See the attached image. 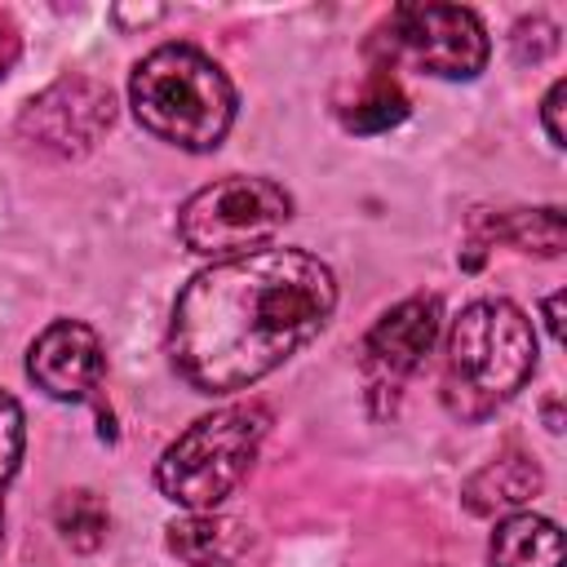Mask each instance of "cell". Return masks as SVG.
Here are the masks:
<instances>
[{
	"label": "cell",
	"instance_id": "cell-19",
	"mask_svg": "<svg viewBox=\"0 0 567 567\" xmlns=\"http://www.w3.org/2000/svg\"><path fill=\"white\" fill-rule=\"evenodd\" d=\"M111 18L124 27V22H137V27H146V22H159L164 18V9L159 4H151V9H124V4H115L111 9Z\"/></svg>",
	"mask_w": 567,
	"mask_h": 567
},
{
	"label": "cell",
	"instance_id": "cell-9",
	"mask_svg": "<svg viewBox=\"0 0 567 567\" xmlns=\"http://www.w3.org/2000/svg\"><path fill=\"white\" fill-rule=\"evenodd\" d=\"M27 377L62 403H84L106 377L102 337L80 319H53L27 350Z\"/></svg>",
	"mask_w": 567,
	"mask_h": 567
},
{
	"label": "cell",
	"instance_id": "cell-5",
	"mask_svg": "<svg viewBox=\"0 0 567 567\" xmlns=\"http://www.w3.org/2000/svg\"><path fill=\"white\" fill-rule=\"evenodd\" d=\"M292 217V195L270 177H221L199 186L177 213V239L195 257H239L266 248Z\"/></svg>",
	"mask_w": 567,
	"mask_h": 567
},
{
	"label": "cell",
	"instance_id": "cell-12",
	"mask_svg": "<svg viewBox=\"0 0 567 567\" xmlns=\"http://www.w3.org/2000/svg\"><path fill=\"white\" fill-rule=\"evenodd\" d=\"M487 558L492 567H563V532L554 518L532 509L505 514L492 532Z\"/></svg>",
	"mask_w": 567,
	"mask_h": 567
},
{
	"label": "cell",
	"instance_id": "cell-15",
	"mask_svg": "<svg viewBox=\"0 0 567 567\" xmlns=\"http://www.w3.org/2000/svg\"><path fill=\"white\" fill-rule=\"evenodd\" d=\"M53 523H58V532L71 549H97L106 540V505L89 487L62 492L58 505H53Z\"/></svg>",
	"mask_w": 567,
	"mask_h": 567
},
{
	"label": "cell",
	"instance_id": "cell-4",
	"mask_svg": "<svg viewBox=\"0 0 567 567\" xmlns=\"http://www.w3.org/2000/svg\"><path fill=\"white\" fill-rule=\"evenodd\" d=\"M270 430L261 403H230L186 425L155 461V487L182 509H217L252 470Z\"/></svg>",
	"mask_w": 567,
	"mask_h": 567
},
{
	"label": "cell",
	"instance_id": "cell-10",
	"mask_svg": "<svg viewBox=\"0 0 567 567\" xmlns=\"http://www.w3.org/2000/svg\"><path fill=\"white\" fill-rule=\"evenodd\" d=\"M168 554L182 558L186 567H230L248 549L244 523L217 514V509H186L182 518L168 523Z\"/></svg>",
	"mask_w": 567,
	"mask_h": 567
},
{
	"label": "cell",
	"instance_id": "cell-7",
	"mask_svg": "<svg viewBox=\"0 0 567 567\" xmlns=\"http://www.w3.org/2000/svg\"><path fill=\"white\" fill-rule=\"evenodd\" d=\"M115 120V97L106 84L89 80V75H66L58 84H49L44 93H35L22 115H18V137L31 151L71 159L93 151V142L111 128Z\"/></svg>",
	"mask_w": 567,
	"mask_h": 567
},
{
	"label": "cell",
	"instance_id": "cell-2",
	"mask_svg": "<svg viewBox=\"0 0 567 567\" xmlns=\"http://www.w3.org/2000/svg\"><path fill=\"white\" fill-rule=\"evenodd\" d=\"M536 372V332L505 297L470 301L447 328L443 403L456 421H483Z\"/></svg>",
	"mask_w": 567,
	"mask_h": 567
},
{
	"label": "cell",
	"instance_id": "cell-8",
	"mask_svg": "<svg viewBox=\"0 0 567 567\" xmlns=\"http://www.w3.org/2000/svg\"><path fill=\"white\" fill-rule=\"evenodd\" d=\"M443 328V306L439 297H408L399 306H390L372 332L363 337V377H368V394H394L403 390V381L421 368V359L434 350Z\"/></svg>",
	"mask_w": 567,
	"mask_h": 567
},
{
	"label": "cell",
	"instance_id": "cell-20",
	"mask_svg": "<svg viewBox=\"0 0 567 567\" xmlns=\"http://www.w3.org/2000/svg\"><path fill=\"white\" fill-rule=\"evenodd\" d=\"M558 315H563V292H554V297L545 301V323H549V337H554V341H563V319H558Z\"/></svg>",
	"mask_w": 567,
	"mask_h": 567
},
{
	"label": "cell",
	"instance_id": "cell-3",
	"mask_svg": "<svg viewBox=\"0 0 567 567\" xmlns=\"http://www.w3.org/2000/svg\"><path fill=\"white\" fill-rule=\"evenodd\" d=\"M128 106L151 137L182 151H213L230 133L235 89L208 53L159 44L128 75Z\"/></svg>",
	"mask_w": 567,
	"mask_h": 567
},
{
	"label": "cell",
	"instance_id": "cell-18",
	"mask_svg": "<svg viewBox=\"0 0 567 567\" xmlns=\"http://www.w3.org/2000/svg\"><path fill=\"white\" fill-rule=\"evenodd\" d=\"M18 58H22V35H18V22H13V13L9 9H0V80L18 66Z\"/></svg>",
	"mask_w": 567,
	"mask_h": 567
},
{
	"label": "cell",
	"instance_id": "cell-13",
	"mask_svg": "<svg viewBox=\"0 0 567 567\" xmlns=\"http://www.w3.org/2000/svg\"><path fill=\"white\" fill-rule=\"evenodd\" d=\"M496 239L514 244L518 252H540V257H558L563 252V208H518L496 217L492 226Z\"/></svg>",
	"mask_w": 567,
	"mask_h": 567
},
{
	"label": "cell",
	"instance_id": "cell-1",
	"mask_svg": "<svg viewBox=\"0 0 567 567\" xmlns=\"http://www.w3.org/2000/svg\"><path fill=\"white\" fill-rule=\"evenodd\" d=\"M337 310V275L306 248H252L199 270L173 301L168 359L199 394H235L310 346Z\"/></svg>",
	"mask_w": 567,
	"mask_h": 567
},
{
	"label": "cell",
	"instance_id": "cell-6",
	"mask_svg": "<svg viewBox=\"0 0 567 567\" xmlns=\"http://www.w3.org/2000/svg\"><path fill=\"white\" fill-rule=\"evenodd\" d=\"M377 49L390 53V62H408L439 80H474L487 66V31L478 13L461 4H399Z\"/></svg>",
	"mask_w": 567,
	"mask_h": 567
},
{
	"label": "cell",
	"instance_id": "cell-17",
	"mask_svg": "<svg viewBox=\"0 0 567 567\" xmlns=\"http://www.w3.org/2000/svg\"><path fill=\"white\" fill-rule=\"evenodd\" d=\"M563 102H567V80H554L549 84V93H545V102H540V124H545V137H549V146H567V133H563Z\"/></svg>",
	"mask_w": 567,
	"mask_h": 567
},
{
	"label": "cell",
	"instance_id": "cell-16",
	"mask_svg": "<svg viewBox=\"0 0 567 567\" xmlns=\"http://www.w3.org/2000/svg\"><path fill=\"white\" fill-rule=\"evenodd\" d=\"M22 447H27V425H22V408L9 390H0V501L4 487L13 483L18 465H22Z\"/></svg>",
	"mask_w": 567,
	"mask_h": 567
},
{
	"label": "cell",
	"instance_id": "cell-14",
	"mask_svg": "<svg viewBox=\"0 0 567 567\" xmlns=\"http://www.w3.org/2000/svg\"><path fill=\"white\" fill-rule=\"evenodd\" d=\"M403 115H408V97H403V89H399L390 75L368 80L363 93H359L350 106H341V124H346L350 133H385V128H394Z\"/></svg>",
	"mask_w": 567,
	"mask_h": 567
},
{
	"label": "cell",
	"instance_id": "cell-11",
	"mask_svg": "<svg viewBox=\"0 0 567 567\" xmlns=\"http://www.w3.org/2000/svg\"><path fill=\"white\" fill-rule=\"evenodd\" d=\"M536 492H540V470H536V461L523 456V452H501V456H492L483 470H474V474L465 478L461 501H465L474 514L492 518V514L523 509Z\"/></svg>",
	"mask_w": 567,
	"mask_h": 567
}]
</instances>
